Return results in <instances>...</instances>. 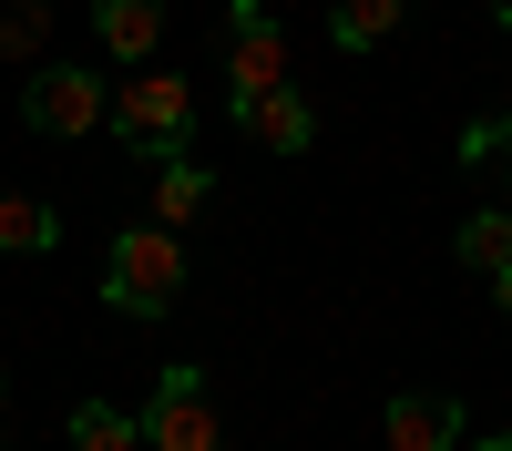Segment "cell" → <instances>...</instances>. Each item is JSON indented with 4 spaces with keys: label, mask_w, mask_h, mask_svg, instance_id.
<instances>
[{
    "label": "cell",
    "mask_w": 512,
    "mask_h": 451,
    "mask_svg": "<svg viewBox=\"0 0 512 451\" xmlns=\"http://www.w3.org/2000/svg\"><path fill=\"white\" fill-rule=\"evenodd\" d=\"M113 144L123 154H144V164H164V154H185L195 144V82L185 72H164V62H134V82L113 93Z\"/></svg>",
    "instance_id": "cell-1"
},
{
    "label": "cell",
    "mask_w": 512,
    "mask_h": 451,
    "mask_svg": "<svg viewBox=\"0 0 512 451\" xmlns=\"http://www.w3.org/2000/svg\"><path fill=\"white\" fill-rule=\"evenodd\" d=\"M175 298H185V246H175V226H123L113 257H103V308L164 318Z\"/></svg>",
    "instance_id": "cell-2"
},
{
    "label": "cell",
    "mask_w": 512,
    "mask_h": 451,
    "mask_svg": "<svg viewBox=\"0 0 512 451\" xmlns=\"http://www.w3.org/2000/svg\"><path fill=\"white\" fill-rule=\"evenodd\" d=\"M103 113H113V93H103V72H82V62H41V72L21 82V123H31V134H52V144L93 134Z\"/></svg>",
    "instance_id": "cell-3"
},
{
    "label": "cell",
    "mask_w": 512,
    "mask_h": 451,
    "mask_svg": "<svg viewBox=\"0 0 512 451\" xmlns=\"http://www.w3.org/2000/svg\"><path fill=\"white\" fill-rule=\"evenodd\" d=\"M134 421H144V451H226L216 400H205V369H164Z\"/></svg>",
    "instance_id": "cell-4"
},
{
    "label": "cell",
    "mask_w": 512,
    "mask_h": 451,
    "mask_svg": "<svg viewBox=\"0 0 512 451\" xmlns=\"http://www.w3.org/2000/svg\"><path fill=\"white\" fill-rule=\"evenodd\" d=\"M226 21H236V41H226V93H236V103L277 93V82H287V31H277V11H267V0H226ZM236 103H226V113H236Z\"/></svg>",
    "instance_id": "cell-5"
},
{
    "label": "cell",
    "mask_w": 512,
    "mask_h": 451,
    "mask_svg": "<svg viewBox=\"0 0 512 451\" xmlns=\"http://www.w3.org/2000/svg\"><path fill=\"white\" fill-rule=\"evenodd\" d=\"M379 441L390 451H461V400L451 390H400L379 410Z\"/></svg>",
    "instance_id": "cell-6"
},
{
    "label": "cell",
    "mask_w": 512,
    "mask_h": 451,
    "mask_svg": "<svg viewBox=\"0 0 512 451\" xmlns=\"http://www.w3.org/2000/svg\"><path fill=\"white\" fill-rule=\"evenodd\" d=\"M236 134H246V144H267V154H308V144H318V103L297 93V82H277V93L236 103Z\"/></svg>",
    "instance_id": "cell-7"
},
{
    "label": "cell",
    "mask_w": 512,
    "mask_h": 451,
    "mask_svg": "<svg viewBox=\"0 0 512 451\" xmlns=\"http://www.w3.org/2000/svg\"><path fill=\"white\" fill-rule=\"evenodd\" d=\"M62 246V205L31 185H0V257H52Z\"/></svg>",
    "instance_id": "cell-8"
},
{
    "label": "cell",
    "mask_w": 512,
    "mask_h": 451,
    "mask_svg": "<svg viewBox=\"0 0 512 451\" xmlns=\"http://www.w3.org/2000/svg\"><path fill=\"white\" fill-rule=\"evenodd\" d=\"M93 41L113 62H154V41H164V0H93Z\"/></svg>",
    "instance_id": "cell-9"
},
{
    "label": "cell",
    "mask_w": 512,
    "mask_h": 451,
    "mask_svg": "<svg viewBox=\"0 0 512 451\" xmlns=\"http://www.w3.org/2000/svg\"><path fill=\"white\" fill-rule=\"evenodd\" d=\"M205 205H216V175H205L195 154H164L154 164V226H195Z\"/></svg>",
    "instance_id": "cell-10"
},
{
    "label": "cell",
    "mask_w": 512,
    "mask_h": 451,
    "mask_svg": "<svg viewBox=\"0 0 512 451\" xmlns=\"http://www.w3.org/2000/svg\"><path fill=\"white\" fill-rule=\"evenodd\" d=\"M400 21H410V0H338L328 41H338V52H379V41H390Z\"/></svg>",
    "instance_id": "cell-11"
},
{
    "label": "cell",
    "mask_w": 512,
    "mask_h": 451,
    "mask_svg": "<svg viewBox=\"0 0 512 451\" xmlns=\"http://www.w3.org/2000/svg\"><path fill=\"white\" fill-rule=\"evenodd\" d=\"M72 451H144V421L113 410V400H82L72 410Z\"/></svg>",
    "instance_id": "cell-12"
},
{
    "label": "cell",
    "mask_w": 512,
    "mask_h": 451,
    "mask_svg": "<svg viewBox=\"0 0 512 451\" xmlns=\"http://www.w3.org/2000/svg\"><path fill=\"white\" fill-rule=\"evenodd\" d=\"M502 257H512V205H482V216L461 226V267H482V277H492Z\"/></svg>",
    "instance_id": "cell-13"
},
{
    "label": "cell",
    "mask_w": 512,
    "mask_h": 451,
    "mask_svg": "<svg viewBox=\"0 0 512 451\" xmlns=\"http://www.w3.org/2000/svg\"><path fill=\"white\" fill-rule=\"evenodd\" d=\"M41 41H52V0H11L0 11V62H31Z\"/></svg>",
    "instance_id": "cell-14"
},
{
    "label": "cell",
    "mask_w": 512,
    "mask_h": 451,
    "mask_svg": "<svg viewBox=\"0 0 512 451\" xmlns=\"http://www.w3.org/2000/svg\"><path fill=\"white\" fill-rule=\"evenodd\" d=\"M492 308H502V318H512V257H502V267H492Z\"/></svg>",
    "instance_id": "cell-15"
},
{
    "label": "cell",
    "mask_w": 512,
    "mask_h": 451,
    "mask_svg": "<svg viewBox=\"0 0 512 451\" xmlns=\"http://www.w3.org/2000/svg\"><path fill=\"white\" fill-rule=\"evenodd\" d=\"M492 154H502V175H512V113H502V123H492Z\"/></svg>",
    "instance_id": "cell-16"
},
{
    "label": "cell",
    "mask_w": 512,
    "mask_h": 451,
    "mask_svg": "<svg viewBox=\"0 0 512 451\" xmlns=\"http://www.w3.org/2000/svg\"><path fill=\"white\" fill-rule=\"evenodd\" d=\"M472 451H512V431H482V441H472Z\"/></svg>",
    "instance_id": "cell-17"
},
{
    "label": "cell",
    "mask_w": 512,
    "mask_h": 451,
    "mask_svg": "<svg viewBox=\"0 0 512 451\" xmlns=\"http://www.w3.org/2000/svg\"><path fill=\"white\" fill-rule=\"evenodd\" d=\"M492 21H502V31H512V0H492Z\"/></svg>",
    "instance_id": "cell-18"
},
{
    "label": "cell",
    "mask_w": 512,
    "mask_h": 451,
    "mask_svg": "<svg viewBox=\"0 0 512 451\" xmlns=\"http://www.w3.org/2000/svg\"><path fill=\"white\" fill-rule=\"evenodd\" d=\"M0 410H11V380H0Z\"/></svg>",
    "instance_id": "cell-19"
},
{
    "label": "cell",
    "mask_w": 512,
    "mask_h": 451,
    "mask_svg": "<svg viewBox=\"0 0 512 451\" xmlns=\"http://www.w3.org/2000/svg\"><path fill=\"white\" fill-rule=\"evenodd\" d=\"M0 451H11V441H0Z\"/></svg>",
    "instance_id": "cell-20"
}]
</instances>
